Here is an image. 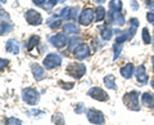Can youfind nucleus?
I'll list each match as a JSON object with an SVG mask.
<instances>
[{"instance_id":"nucleus-31","label":"nucleus","mask_w":154,"mask_h":125,"mask_svg":"<svg viewBox=\"0 0 154 125\" xmlns=\"http://www.w3.org/2000/svg\"><path fill=\"white\" fill-rule=\"evenodd\" d=\"M130 5H131L132 11H139V3L136 0H131V3H130Z\"/></svg>"},{"instance_id":"nucleus-37","label":"nucleus","mask_w":154,"mask_h":125,"mask_svg":"<svg viewBox=\"0 0 154 125\" xmlns=\"http://www.w3.org/2000/svg\"><path fill=\"white\" fill-rule=\"evenodd\" d=\"M46 0H33V4H36V5L41 7V5H45Z\"/></svg>"},{"instance_id":"nucleus-20","label":"nucleus","mask_w":154,"mask_h":125,"mask_svg":"<svg viewBox=\"0 0 154 125\" xmlns=\"http://www.w3.org/2000/svg\"><path fill=\"white\" fill-rule=\"evenodd\" d=\"M104 85L107 86L108 89H116V80H114V76L113 75H108L104 78Z\"/></svg>"},{"instance_id":"nucleus-8","label":"nucleus","mask_w":154,"mask_h":125,"mask_svg":"<svg viewBox=\"0 0 154 125\" xmlns=\"http://www.w3.org/2000/svg\"><path fill=\"white\" fill-rule=\"evenodd\" d=\"M94 11L91 8H86L84 9L82 12H81L80 14V17H79V22H80V25H82V26H89L91 22H93L94 20Z\"/></svg>"},{"instance_id":"nucleus-29","label":"nucleus","mask_w":154,"mask_h":125,"mask_svg":"<svg viewBox=\"0 0 154 125\" xmlns=\"http://www.w3.org/2000/svg\"><path fill=\"white\" fill-rule=\"evenodd\" d=\"M113 49H114V56H113V59H117V58H118V56L121 54V50H122V44H117V43H116L114 46H113Z\"/></svg>"},{"instance_id":"nucleus-27","label":"nucleus","mask_w":154,"mask_h":125,"mask_svg":"<svg viewBox=\"0 0 154 125\" xmlns=\"http://www.w3.org/2000/svg\"><path fill=\"white\" fill-rule=\"evenodd\" d=\"M141 36H143V41L145 43V44H149V43H152V37H150V34H149L148 28H143Z\"/></svg>"},{"instance_id":"nucleus-19","label":"nucleus","mask_w":154,"mask_h":125,"mask_svg":"<svg viewBox=\"0 0 154 125\" xmlns=\"http://www.w3.org/2000/svg\"><path fill=\"white\" fill-rule=\"evenodd\" d=\"M12 30V23L9 22V18L7 16V18L4 20V18H2V35H5V34H8L9 31Z\"/></svg>"},{"instance_id":"nucleus-41","label":"nucleus","mask_w":154,"mask_h":125,"mask_svg":"<svg viewBox=\"0 0 154 125\" xmlns=\"http://www.w3.org/2000/svg\"><path fill=\"white\" fill-rule=\"evenodd\" d=\"M152 88H153V89H154V80H153V81H152Z\"/></svg>"},{"instance_id":"nucleus-6","label":"nucleus","mask_w":154,"mask_h":125,"mask_svg":"<svg viewBox=\"0 0 154 125\" xmlns=\"http://www.w3.org/2000/svg\"><path fill=\"white\" fill-rule=\"evenodd\" d=\"M25 18L28 25H32V26H38L42 23V18H41V14L33 11V9H28V11L25 13Z\"/></svg>"},{"instance_id":"nucleus-28","label":"nucleus","mask_w":154,"mask_h":125,"mask_svg":"<svg viewBox=\"0 0 154 125\" xmlns=\"http://www.w3.org/2000/svg\"><path fill=\"white\" fill-rule=\"evenodd\" d=\"M5 124H7V125H23L21 120L16 119V117H8V119L5 120Z\"/></svg>"},{"instance_id":"nucleus-14","label":"nucleus","mask_w":154,"mask_h":125,"mask_svg":"<svg viewBox=\"0 0 154 125\" xmlns=\"http://www.w3.org/2000/svg\"><path fill=\"white\" fill-rule=\"evenodd\" d=\"M5 50L12 53V54H18L19 53V45H18L17 40H14V39L8 40L7 44H5Z\"/></svg>"},{"instance_id":"nucleus-9","label":"nucleus","mask_w":154,"mask_h":125,"mask_svg":"<svg viewBox=\"0 0 154 125\" xmlns=\"http://www.w3.org/2000/svg\"><path fill=\"white\" fill-rule=\"evenodd\" d=\"M50 44L53 46H55L58 48V49H60V48H63L67 45V36H66V34L63 32H59V34H55V35H53L50 36Z\"/></svg>"},{"instance_id":"nucleus-2","label":"nucleus","mask_w":154,"mask_h":125,"mask_svg":"<svg viewBox=\"0 0 154 125\" xmlns=\"http://www.w3.org/2000/svg\"><path fill=\"white\" fill-rule=\"evenodd\" d=\"M123 102L126 104V107L128 110H132V111H139L140 110V104H139V94L137 92H132L127 93L126 95L123 97Z\"/></svg>"},{"instance_id":"nucleus-34","label":"nucleus","mask_w":154,"mask_h":125,"mask_svg":"<svg viewBox=\"0 0 154 125\" xmlns=\"http://www.w3.org/2000/svg\"><path fill=\"white\" fill-rule=\"evenodd\" d=\"M146 7L149 11H154V0H146Z\"/></svg>"},{"instance_id":"nucleus-30","label":"nucleus","mask_w":154,"mask_h":125,"mask_svg":"<svg viewBox=\"0 0 154 125\" xmlns=\"http://www.w3.org/2000/svg\"><path fill=\"white\" fill-rule=\"evenodd\" d=\"M58 2L63 3L64 0H46V3H45V5H44V7H45L46 9H51V8L54 7V5H55V4H57Z\"/></svg>"},{"instance_id":"nucleus-43","label":"nucleus","mask_w":154,"mask_h":125,"mask_svg":"<svg viewBox=\"0 0 154 125\" xmlns=\"http://www.w3.org/2000/svg\"><path fill=\"white\" fill-rule=\"evenodd\" d=\"M0 2H2V3H5V2H7V0H0Z\"/></svg>"},{"instance_id":"nucleus-17","label":"nucleus","mask_w":154,"mask_h":125,"mask_svg":"<svg viewBox=\"0 0 154 125\" xmlns=\"http://www.w3.org/2000/svg\"><path fill=\"white\" fill-rule=\"evenodd\" d=\"M141 102L145 106H148V107H154V95L149 92L144 93L141 97Z\"/></svg>"},{"instance_id":"nucleus-39","label":"nucleus","mask_w":154,"mask_h":125,"mask_svg":"<svg viewBox=\"0 0 154 125\" xmlns=\"http://www.w3.org/2000/svg\"><path fill=\"white\" fill-rule=\"evenodd\" d=\"M8 62H9L8 59H4V58L2 59V70H4V65L7 66V63H8Z\"/></svg>"},{"instance_id":"nucleus-40","label":"nucleus","mask_w":154,"mask_h":125,"mask_svg":"<svg viewBox=\"0 0 154 125\" xmlns=\"http://www.w3.org/2000/svg\"><path fill=\"white\" fill-rule=\"evenodd\" d=\"M94 2L96 3V4H102V3H104L105 0H94Z\"/></svg>"},{"instance_id":"nucleus-33","label":"nucleus","mask_w":154,"mask_h":125,"mask_svg":"<svg viewBox=\"0 0 154 125\" xmlns=\"http://www.w3.org/2000/svg\"><path fill=\"white\" fill-rule=\"evenodd\" d=\"M54 119H55V123L59 121V125H63V124H64V120H63V117H62L60 114H57V116H55Z\"/></svg>"},{"instance_id":"nucleus-3","label":"nucleus","mask_w":154,"mask_h":125,"mask_svg":"<svg viewBox=\"0 0 154 125\" xmlns=\"http://www.w3.org/2000/svg\"><path fill=\"white\" fill-rule=\"evenodd\" d=\"M66 71H67V74L72 76V78L80 79V78H82V76L85 75L86 67H85V65L80 63V62H75V63L68 65V67L66 69Z\"/></svg>"},{"instance_id":"nucleus-35","label":"nucleus","mask_w":154,"mask_h":125,"mask_svg":"<svg viewBox=\"0 0 154 125\" xmlns=\"http://www.w3.org/2000/svg\"><path fill=\"white\" fill-rule=\"evenodd\" d=\"M77 14H79V8H73V9H72L71 20H76V18H77Z\"/></svg>"},{"instance_id":"nucleus-13","label":"nucleus","mask_w":154,"mask_h":125,"mask_svg":"<svg viewBox=\"0 0 154 125\" xmlns=\"http://www.w3.org/2000/svg\"><path fill=\"white\" fill-rule=\"evenodd\" d=\"M135 32H136V27L131 26V28H128L127 31H125L123 34H121V35H118L116 37V43H117V44H122V43H125L126 40L131 39V37L135 35Z\"/></svg>"},{"instance_id":"nucleus-1","label":"nucleus","mask_w":154,"mask_h":125,"mask_svg":"<svg viewBox=\"0 0 154 125\" xmlns=\"http://www.w3.org/2000/svg\"><path fill=\"white\" fill-rule=\"evenodd\" d=\"M22 99L23 102L30 104V106H35L37 104L38 99H40V95H38V92L33 88H26L22 90Z\"/></svg>"},{"instance_id":"nucleus-32","label":"nucleus","mask_w":154,"mask_h":125,"mask_svg":"<svg viewBox=\"0 0 154 125\" xmlns=\"http://www.w3.org/2000/svg\"><path fill=\"white\" fill-rule=\"evenodd\" d=\"M146 20L150 22V23H154V12H149V13H146Z\"/></svg>"},{"instance_id":"nucleus-45","label":"nucleus","mask_w":154,"mask_h":125,"mask_svg":"<svg viewBox=\"0 0 154 125\" xmlns=\"http://www.w3.org/2000/svg\"><path fill=\"white\" fill-rule=\"evenodd\" d=\"M153 25H154V23H153Z\"/></svg>"},{"instance_id":"nucleus-36","label":"nucleus","mask_w":154,"mask_h":125,"mask_svg":"<svg viewBox=\"0 0 154 125\" xmlns=\"http://www.w3.org/2000/svg\"><path fill=\"white\" fill-rule=\"evenodd\" d=\"M128 22H130V25H131L132 27H137L139 26V21L136 20V18H131Z\"/></svg>"},{"instance_id":"nucleus-38","label":"nucleus","mask_w":154,"mask_h":125,"mask_svg":"<svg viewBox=\"0 0 154 125\" xmlns=\"http://www.w3.org/2000/svg\"><path fill=\"white\" fill-rule=\"evenodd\" d=\"M75 111H76V114H81V112L84 111V104H82V103H80V104H79V107H76Z\"/></svg>"},{"instance_id":"nucleus-21","label":"nucleus","mask_w":154,"mask_h":125,"mask_svg":"<svg viewBox=\"0 0 154 125\" xmlns=\"http://www.w3.org/2000/svg\"><path fill=\"white\" fill-rule=\"evenodd\" d=\"M38 40H40V37L36 36V35H33L31 36L30 39H28V41L26 43V46H27V50H32L33 48H35L37 44H38Z\"/></svg>"},{"instance_id":"nucleus-18","label":"nucleus","mask_w":154,"mask_h":125,"mask_svg":"<svg viewBox=\"0 0 154 125\" xmlns=\"http://www.w3.org/2000/svg\"><path fill=\"white\" fill-rule=\"evenodd\" d=\"M100 35H102V39L103 40H110V37L113 35V30L108 26H104V27H100Z\"/></svg>"},{"instance_id":"nucleus-10","label":"nucleus","mask_w":154,"mask_h":125,"mask_svg":"<svg viewBox=\"0 0 154 125\" xmlns=\"http://www.w3.org/2000/svg\"><path fill=\"white\" fill-rule=\"evenodd\" d=\"M88 94L90 95L91 98H94V99H96V101H100V102H105V101H108V99H109V95L105 93L103 89L96 88V86H95V88L89 89Z\"/></svg>"},{"instance_id":"nucleus-22","label":"nucleus","mask_w":154,"mask_h":125,"mask_svg":"<svg viewBox=\"0 0 154 125\" xmlns=\"http://www.w3.org/2000/svg\"><path fill=\"white\" fill-rule=\"evenodd\" d=\"M46 23H48V26H49L50 28H53V30H55V28H58V27H60V25H62V22L58 20L57 16L50 17L49 20L46 21Z\"/></svg>"},{"instance_id":"nucleus-23","label":"nucleus","mask_w":154,"mask_h":125,"mask_svg":"<svg viewBox=\"0 0 154 125\" xmlns=\"http://www.w3.org/2000/svg\"><path fill=\"white\" fill-rule=\"evenodd\" d=\"M105 18V9L103 7H98L95 9V20L96 22H102Z\"/></svg>"},{"instance_id":"nucleus-4","label":"nucleus","mask_w":154,"mask_h":125,"mask_svg":"<svg viewBox=\"0 0 154 125\" xmlns=\"http://www.w3.org/2000/svg\"><path fill=\"white\" fill-rule=\"evenodd\" d=\"M62 63V56L60 54H57V53H50L48 54L44 61H42V65L46 70H51V69H55V67L60 66Z\"/></svg>"},{"instance_id":"nucleus-26","label":"nucleus","mask_w":154,"mask_h":125,"mask_svg":"<svg viewBox=\"0 0 154 125\" xmlns=\"http://www.w3.org/2000/svg\"><path fill=\"white\" fill-rule=\"evenodd\" d=\"M64 32L66 34H77L79 32V27H77L75 23H67L64 25Z\"/></svg>"},{"instance_id":"nucleus-12","label":"nucleus","mask_w":154,"mask_h":125,"mask_svg":"<svg viewBox=\"0 0 154 125\" xmlns=\"http://www.w3.org/2000/svg\"><path fill=\"white\" fill-rule=\"evenodd\" d=\"M135 76H136V80H137V83L140 84V85H145L148 83V74H146V71H145V66L144 65H140L136 69V71H135Z\"/></svg>"},{"instance_id":"nucleus-42","label":"nucleus","mask_w":154,"mask_h":125,"mask_svg":"<svg viewBox=\"0 0 154 125\" xmlns=\"http://www.w3.org/2000/svg\"><path fill=\"white\" fill-rule=\"evenodd\" d=\"M152 61H153V65H154V56L152 57Z\"/></svg>"},{"instance_id":"nucleus-16","label":"nucleus","mask_w":154,"mask_h":125,"mask_svg":"<svg viewBox=\"0 0 154 125\" xmlns=\"http://www.w3.org/2000/svg\"><path fill=\"white\" fill-rule=\"evenodd\" d=\"M32 74H33V78H35L36 80H42L45 78L44 69L38 65H32Z\"/></svg>"},{"instance_id":"nucleus-7","label":"nucleus","mask_w":154,"mask_h":125,"mask_svg":"<svg viewBox=\"0 0 154 125\" xmlns=\"http://www.w3.org/2000/svg\"><path fill=\"white\" fill-rule=\"evenodd\" d=\"M107 23H114L117 26H123L126 23V20H125L123 14L119 13V11H110L108 13V21Z\"/></svg>"},{"instance_id":"nucleus-24","label":"nucleus","mask_w":154,"mask_h":125,"mask_svg":"<svg viewBox=\"0 0 154 125\" xmlns=\"http://www.w3.org/2000/svg\"><path fill=\"white\" fill-rule=\"evenodd\" d=\"M71 16H72V9L69 7L60 9V12H59L60 18H63V20H71Z\"/></svg>"},{"instance_id":"nucleus-15","label":"nucleus","mask_w":154,"mask_h":125,"mask_svg":"<svg viewBox=\"0 0 154 125\" xmlns=\"http://www.w3.org/2000/svg\"><path fill=\"white\" fill-rule=\"evenodd\" d=\"M119 72H121L122 78H125V79H131L132 75H134V65L132 63H126L121 70H119Z\"/></svg>"},{"instance_id":"nucleus-5","label":"nucleus","mask_w":154,"mask_h":125,"mask_svg":"<svg viewBox=\"0 0 154 125\" xmlns=\"http://www.w3.org/2000/svg\"><path fill=\"white\" fill-rule=\"evenodd\" d=\"M86 116H88L89 121L94 125L104 124V115L102 114V111H98V110H95V108H90L86 111Z\"/></svg>"},{"instance_id":"nucleus-11","label":"nucleus","mask_w":154,"mask_h":125,"mask_svg":"<svg viewBox=\"0 0 154 125\" xmlns=\"http://www.w3.org/2000/svg\"><path fill=\"white\" fill-rule=\"evenodd\" d=\"M73 54L79 61H82L90 54V48L88 44H80L73 49Z\"/></svg>"},{"instance_id":"nucleus-44","label":"nucleus","mask_w":154,"mask_h":125,"mask_svg":"<svg viewBox=\"0 0 154 125\" xmlns=\"http://www.w3.org/2000/svg\"><path fill=\"white\" fill-rule=\"evenodd\" d=\"M153 46H154V37H153Z\"/></svg>"},{"instance_id":"nucleus-25","label":"nucleus","mask_w":154,"mask_h":125,"mask_svg":"<svg viewBox=\"0 0 154 125\" xmlns=\"http://www.w3.org/2000/svg\"><path fill=\"white\" fill-rule=\"evenodd\" d=\"M109 9L110 11H121L122 9V2L121 0H110L109 2Z\"/></svg>"}]
</instances>
